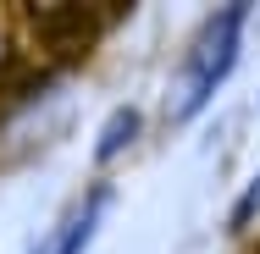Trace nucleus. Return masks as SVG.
<instances>
[{"mask_svg":"<svg viewBox=\"0 0 260 254\" xmlns=\"http://www.w3.org/2000/svg\"><path fill=\"white\" fill-rule=\"evenodd\" d=\"M244 28H249V6H238V0L221 6V11H210L205 22L194 28L188 50L177 61V72H172V89H166V116L177 127H188L216 100V89L233 78L238 50H244Z\"/></svg>","mask_w":260,"mask_h":254,"instance_id":"1","label":"nucleus"},{"mask_svg":"<svg viewBox=\"0 0 260 254\" xmlns=\"http://www.w3.org/2000/svg\"><path fill=\"white\" fill-rule=\"evenodd\" d=\"M105 210H111V188L94 183L89 194H78V199L67 204V215L34 243V254H89V243H94V232H100V221H105Z\"/></svg>","mask_w":260,"mask_h":254,"instance_id":"2","label":"nucleus"},{"mask_svg":"<svg viewBox=\"0 0 260 254\" xmlns=\"http://www.w3.org/2000/svg\"><path fill=\"white\" fill-rule=\"evenodd\" d=\"M34 17V28H39V39L50 45V50H83V45H94L105 28L100 11H89V6H34L28 11Z\"/></svg>","mask_w":260,"mask_h":254,"instance_id":"3","label":"nucleus"},{"mask_svg":"<svg viewBox=\"0 0 260 254\" xmlns=\"http://www.w3.org/2000/svg\"><path fill=\"white\" fill-rule=\"evenodd\" d=\"M139 127H144V111H139V105H116V111L105 116V127H100L94 160H100V166H111L116 155H122L127 144H133V138H139Z\"/></svg>","mask_w":260,"mask_h":254,"instance_id":"4","label":"nucleus"},{"mask_svg":"<svg viewBox=\"0 0 260 254\" xmlns=\"http://www.w3.org/2000/svg\"><path fill=\"white\" fill-rule=\"evenodd\" d=\"M255 215H260V171L238 188V199H233V210H227V227H233V232H244Z\"/></svg>","mask_w":260,"mask_h":254,"instance_id":"5","label":"nucleus"},{"mask_svg":"<svg viewBox=\"0 0 260 254\" xmlns=\"http://www.w3.org/2000/svg\"><path fill=\"white\" fill-rule=\"evenodd\" d=\"M6 61H11V33L0 28V72H6Z\"/></svg>","mask_w":260,"mask_h":254,"instance_id":"6","label":"nucleus"}]
</instances>
